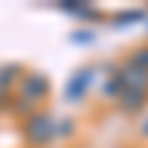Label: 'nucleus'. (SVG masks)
I'll list each match as a JSON object with an SVG mask.
<instances>
[{"mask_svg": "<svg viewBox=\"0 0 148 148\" xmlns=\"http://www.w3.org/2000/svg\"><path fill=\"white\" fill-rule=\"evenodd\" d=\"M47 92H51V83H47L45 74L39 71H30V74H21L18 80V104H42Z\"/></svg>", "mask_w": 148, "mask_h": 148, "instance_id": "nucleus-1", "label": "nucleus"}, {"mask_svg": "<svg viewBox=\"0 0 148 148\" xmlns=\"http://www.w3.org/2000/svg\"><path fill=\"white\" fill-rule=\"evenodd\" d=\"M145 133H148V125H145Z\"/></svg>", "mask_w": 148, "mask_h": 148, "instance_id": "nucleus-7", "label": "nucleus"}, {"mask_svg": "<svg viewBox=\"0 0 148 148\" xmlns=\"http://www.w3.org/2000/svg\"><path fill=\"white\" fill-rule=\"evenodd\" d=\"M148 92V71L136 68V65H125V68H119L116 71V77H113V86H110V92Z\"/></svg>", "mask_w": 148, "mask_h": 148, "instance_id": "nucleus-3", "label": "nucleus"}, {"mask_svg": "<svg viewBox=\"0 0 148 148\" xmlns=\"http://www.w3.org/2000/svg\"><path fill=\"white\" fill-rule=\"evenodd\" d=\"M24 136H27L30 145H47L56 136V121L47 113H33L24 121Z\"/></svg>", "mask_w": 148, "mask_h": 148, "instance_id": "nucleus-2", "label": "nucleus"}, {"mask_svg": "<svg viewBox=\"0 0 148 148\" xmlns=\"http://www.w3.org/2000/svg\"><path fill=\"white\" fill-rule=\"evenodd\" d=\"M145 101H148V92H121L119 95V104H121V110H127V113L142 110Z\"/></svg>", "mask_w": 148, "mask_h": 148, "instance_id": "nucleus-4", "label": "nucleus"}, {"mask_svg": "<svg viewBox=\"0 0 148 148\" xmlns=\"http://www.w3.org/2000/svg\"><path fill=\"white\" fill-rule=\"evenodd\" d=\"M127 62H130V65H136V68H142V71H148V45H145V47H136V51L130 53Z\"/></svg>", "mask_w": 148, "mask_h": 148, "instance_id": "nucleus-6", "label": "nucleus"}, {"mask_svg": "<svg viewBox=\"0 0 148 148\" xmlns=\"http://www.w3.org/2000/svg\"><path fill=\"white\" fill-rule=\"evenodd\" d=\"M83 89H86V74L80 71V74H74V80H68V89H65V95H68V101H80V95H83Z\"/></svg>", "mask_w": 148, "mask_h": 148, "instance_id": "nucleus-5", "label": "nucleus"}]
</instances>
